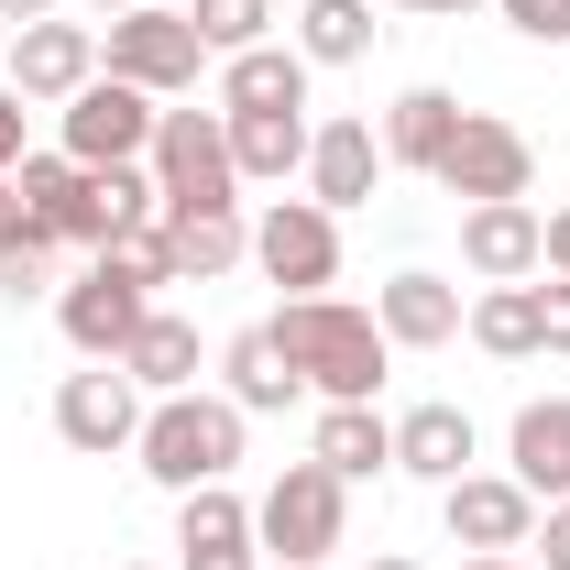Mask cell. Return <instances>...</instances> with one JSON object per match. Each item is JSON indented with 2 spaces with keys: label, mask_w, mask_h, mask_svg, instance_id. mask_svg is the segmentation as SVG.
<instances>
[{
  "label": "cell",
  "mask_w": 570,
  "mask_h": 570,
  "mask_svg": "<svg viewBox=\"0 0 570 570\" xmlns=\"http://www.w3.org/2000/svg\"><path fill=\"white\" fill-rule=\"evenodd\" d=\"M198 45L209 56H242V45H275V0H187Z\"/></svg>",
  "instance_id": "cell-29"
},
{
  "label": "cell",
  "mask_w": 570,
  "mask_h": 570,
  "mask_svg": "<svg viewBox=\"0 0 570 570\" xmlns=\"http://www.w3.org/2000/svg\"><path fill=\"white\" fill-rule=\"evenodd\" d=\"M373 187H384V132H373L362 110L318 121V132H307V198H318V209L341 219V209H362Z\"/></svg>",
  "instance_id": "cell-15"
},
{
  "label": "cell",
  "mask_w": 570,
  "mask_h": 570,
  "mask_svg": "<svg viewBox=\"0 0 570 570\" xmlns=\"http://www.w3.org/2000/svg\"><path fill=\"white\" fill-rule=\"evenodd\" d=\"M176 570H264V549H187Z\"/></svg>",
  "instance_id": "cell-36"
},
{
  "label": "cell",
  "mask_w": 570,
  "mask_h": 570,
  "mask_svg": "<svg viewBox=\"0 0 570 570\" xmlns=\"http://www.w3.org/2000/svg\"><path fill=\"white\" fill-rule=\"evenodd\" d=\"M472 341H483L494 362H538V352H549V318H538V275H527V285H483V296H472Z\"/></svg>",
  "instance_id": "cell-25"
},
{
  "label": "cell",
  "mask_w": 570,
  "mask_h": 570,
  "mask_svg": "<svg viewBox=\"0 0 570 570\" xmlns=\"http://www.w3.org/2000/svg\"><path fill=\"white\" fill-rule=\"evenodd\" d=\"M307 461H330L341 483H373V472H395V417L384 406H318Z\"/></svg>",
  "instance_id": "cell-22"
},
{
  "label": "cell",
  "mask_w": 570,
  "mask_h": 570,
  "mask_svg": "<svg viewBox=\"0 0 570 570\" xmlns=\"http://www.w3.org/2000/svg\"><path fill=\"white\" fill-rule=\"evenodd\" d=\"M264 330L285 341V362L307 373L318 406H373V384H384V362H395V341L373 330V307H341V296H285Z\"/></svg>",
  "instance_id": "cell-1"
},
{
  "label": "cell",
  "mask_w": 570,
  "mask_h": 570,
  "mask_svg": "<svg viewBox=\"0 0 570 570\" xmlns=\"http://www.w3.org/2000/svg\"><path fill=\"white\" fill-rule=\"evenodd\" d=\"M264 570H330V560H264Z\"/></svg>",
  "instance_id": "cell-42"
},
{
  "label": "cell",
  "mask_w": 570,
  "mask_h": 570,
  "mask_svg": "<svg viewBox=\"0 0 570 570\" xmlns=\"http://www.w3.org/2000/svg\"><path fill=\"white\" fill-rule=\"evenodd\" d=\"M439 515H450V549H472V560H515L538 538V494L515 472H461L439 494Z\"/></svg>",
  "instance_id": "cell-12"
},
{
  "label": "cell",
  "mask_w": 570,
  "mask_h": 570,
  "mask_svg": "<svg viewBox=\"0 0 570 570\" xmlns=\"http://www.w3.org/2000/svg\"><path fill=\"white\" fill-rule=\"evenodd\" d=\"M406 11H439V22H461V11H483V0H406Z\"/></svg>",
  "instance_id": "cell-39"
},
{
  "label": "cell",
  "mask_w": 570,
  "mask_h": 570,
  "mask_svg": "<svg viewBox=\"0 0 570 570\" xmlns=\"http://www.w3.org/2000/svg\"><path fill=\"white\" fill-rule=\"evenodd\" d=\"M99 77H132L142 99H187V88L209 77V45H198L187 11L142 0V11H121V22H99Z\"/></svg>",
  "instance_id": "cell-5"
},
{
  "label": "cell",
  "mask_w": 570,
  "mask_h": 570,
  "mask_svg": "<svg viewBox=\"0 0 570 570\" xmlns=\"http://www.w3.org/2000/svg\"><path fill=\"white\" fill-rule=\"evenodd\" d=\"M142 406H154V395H142L121 362H88V373L56 384V439L88 450V461H110V450H132V439H142Z\"/></svg>",
  "instance_id": "cell-11"
},
{
  "label": "cell",
  "mask_w": 570,
  "mask_h": 570,
  "mask_svg": "<svg viewBox=\"0 0 570 570\" xmlns=\"http://www.w3.org/2000/svg\"><path fill=\"white\" fill-rule=\"evenodd\" d=\"M538 275H560V285H570V209H549V253H538Z\"/></svg>",
  "instance_id": "cell-35"
},
{
  "label": "cell",
  "mask_w": 570,
  "mask_h": 570,
  "mask_svg": "<svg viewBox=\"0 0 570 570\" xmlns=\"http://www.w3.org/2000/svg\"><path fill=\"white\" fill-rule=\"evenodd\" d=\"M373 0H296V56L307 67H362L373 56Z\"/></svg>",
  "instance_id": "cell-27"
},
{
  "label": "cell",
  "mask_w": 570,
  "mask_h": 570,
  "mask_svg": "<svg viewBox=\"0 0 570 570\" xmlns=\"http://www.w3.org/2000/svg\"><path fill=\"white\" fill-rule=\"evenodd\" d=\"M121 373H132L142 395H187V384H198V330H187L176 307H154L132 330V352H121Z\"/></svg>",
  "instance_id": "cell-26"
},
{
  "label": "cell",
  "mask_w": 570,
  "mask_h": 570,
  "mask_svg": "<svg viewBox=\"0 0 570 570\" xmlns=\"http://www.w3.org/2000/svg\"><path fill=\"white\" fill-rule=\"evenodd\" d=\"M0 242H33V230H22V198H11V176H0Z\"/></svg>",
  "instance_id": "cell-38"
},
{
  "label": "cell",
  "mask_w": 570,
  "mask_h": 570,
  "mask_svg": "<svg viewBox=\"0 0 570 570\" xmlns=\"http://www.w3.org/2000/svg\"><path fill=\"white\" fill-rule=\"evenodd\" d=\"M242 406L230 395H209V384H187V395H154L142 406V439H132V461L165 483V494H198V483H230L242 472Z\"/></svg>",
  "instance_id": "cell-2"
},
{
  "label": "cell",
  "mask_w": 570,
  "mask_h": 570,
  "mask_svg": "<svg viewBox=\"0 0 570 570\" xmlns=\"http://www.w3.org/2000/svg\"><path fill=\"white\" fill-rule=\"evenodd\" d=\"M352 538V483L330 461H285L275 483L253 494V549L264 560H330Z\"/></svg>",
  "instance_id": "cell-3"
},
{
  "label": "cell",
  "mask_w": 570,
  "mask_h": 570,
  "mask_svg": "<svg viewBox=\"0 0 570 570\" xmlns=\"http://www.w3.org/2000/svg\"><path fill=\"white\" fill-rule=\"evenodd\" d=\"M22 110H33V99H22V88H11V77H0V176H11V165H22V154H33V142H22Z\"/></svg>",
  "instance_id": "cell-32"
},
{
  "label": "cell",
  "mask_w": 570,
  "mask_h": 570,
  "mask_svg": "<svg viewBox=\"0 0 570 570\" xmlns=\"http://www.w3.org/2000/svg\"><path fill=\"white\" fill-rule=\"evenodd\" d=\"M77 11H99V22H121V11H142V0H77Z\"/></svg>",
  "instance_id": "cell-40"
},
{
  "label": "cell",
  "mask_w": 570,
  "mask_h": 570,
  "mask_svg": "<svg viewBox=\"0 0 570 570\" xmlns=\"http://www.w3.org/2000/svg\"><path fill=\"white\" fill-rule=\"evenodd\" d=\"M142 318H154V275H142V253H121V242H110L77 285H56V330H67L77 362H121Z\"/></svg>",
  "instance_id": "cell-4"
},
{
  "label": "cell",
  "mask_w": 570,
  "mask_h": 570,
  "mask_svg": "<svg viewBox=\"0 0 570 570\" xmlns=\"http://www.w3.org/2000/svg\"><path fill=\"white\" fill-rule=\"evenodd\" d=\"M165 209H242V165H230V121L219 110H165L142 142Z\"/></svg>",
  "instance_id": "cell-6"
},
{
  "label": "cell",
  "mask_w": 570,
  "mask_h": 570,
  "mask_svg": "<svg viewBox=\"0 0 570 570\" xmlns=\"http://www.w3.org/2000/svg\"><path fill=\"white\" fill-rule=\"evenodd\" d=\"M253 264L285 296H330V275H341V219L318 209V198H275V209L253 219Z\"/></svg>",
  "instance_id": "cell-10"
},
{
  "label": "cell",
  "mask_w": 570,
  "mask_h": 570,
  "mask_svg": "<svg viewBox=\"0 0 570 570\" xmlns=\"http://www.w3.org/2000/svg\"><path fill=\"white\" fill-rule=\"evenodd\" d=\"M483 461V428H472V406H450V395H428V406H406L395 417V472H417V483H461Z\"/></svg>",
  "instance_id": "cell-18"
},
{
  "label": "cell",
  "mask_w": 570,
  "mask_h": 570,
  "mask_svg": "<svg viewBox=\"0 0 570 570\" xmlns=\"http://www.w3.org/2000/svg\"><path fill=\"white\" fill-rule=\"evenodd\" d=\"M538 318H549V352H570V285H560V275L538 285Z\"/></svg>",
  "instance_id": "cell-34"
},
{
  "label": "cell",
  "mask_w": 570,
  "mask_h": 570,
  "mask_svg": "<svg viewBox=\"0 0 570 570\" xmlns=\"http://www.w3.org/2000/svg\"><path fill=\"white\" fill-rule=\"evenodd\" d=\"M121 570H142V560H121Z\"/></svg>",
  "instance_id": "cell-44"
},
{
  "label": "cell",
  "mask_w": 570,
  "mask_h": 570,
  "mask_svg": "<svg viewBox=\"0 0 570 570\" xmlns=\"http://www.w3.org/2000/svg\"><path fill=\"white\" fill-rule=\"evenodd\" d=\"M428 187H450L461 209H483V198H527V187H538V142L515 132L504 110H461V132H450V154H439Z\"/></svg>",
  "instance_id": "cell-8"
},
{
  "label": "cell",
  "mask_w": 570,
  "mask_h": 570,
  "mask_svg": "<svg viewBox=\"0 0 570 570\" xmlns=\"http://www.w3.org/2000/svg\"><path fill=\"white\" fill-rule=\"evenodd\" d=\"M219 395H230L242 417H285V406L307 395V373L285 362L275 330H230V341H219Z\"/></svg>",
  "instance_id": "cell-19"
},
{
  "label": "cell",
  "mask_w": 570,
  "mask_h": 570,
  "mask_svg": "<svg viewBox=\"0 0 570 570\" xmlns=\"http://www.w3.org/2000/svg\"><path fill=\"white\" fill-rule=\"evenodd\" d=\"M0 22L22 33V22H56V0H0Z\"/></svg>",
  "instance_id": "cell-37"
},
{
  "label": "cell",
  "mask_w": 570,
  "mask_h": 570,
  "mask_svg": "<svg viewBox=\"0 0 570 570\" xmlns=\"http://www.w3.org/2000/svg\"><path fill=\"white\" fill-rule=\"evenodd\" d=\"M373 570H417V560H406V549H373Z\"/></svg>",
  "instance_id": "cell-41"
},
{
  "label": "cell",
  "mask_w": 570,
  "mask_h": 570,
  "mask_svg": "<svg viewBox=\"0 0 570 570\" xmlns=\"http://www.w3.org/2000/svg\"><path fill=\"white\" fill-rule=\"evenodd\" d=\"M11 198H22V230H33V242H56V253L88 242V253H99V209H88V165H77V154H22V165H11Z\"/></svg>",
  "instance_id": "cell-13"
},
{
  "label": "cell",
  "mask_w": 570,
  "mask_h": 570,
  "mask_svg": "<svg viewBox=\"0 0 570 570\" xmlns=\"http://www.w3.org/2000/svg\"><path fill=\"white\" fill-rule=\"evenodd\" d=\"M450 132H461V99H450V88H406V99L384 110V165H406V176H439Z\"/></svg>",
  "instance_id": "cell-24"
},
{
  "label": "cell",
  "mask_w": 570,
  "mask_h": 570,
  "mask_svg": "<svg viewBox=\"0 0 570 570\" xmlns=\"http://www.w3.org/2000/svg\"><path fill=\"white\" fill-rule=\"evenodd\" d=\"M176 549H253V504L230 494V483L176 494Z\"/></svg>",
  "instance_id": "cell-28"
},
{
  "label": "cell",
  "mask_w": 570,
  "mask_h": 570,
  "mask_svg": "<svg viewBox=\"0 0 570 570\" xmlns=\"http://www.w3.org/2000/svg\"><path fill=\"white\" fill-rule=\"evenodd\" d=\"M154 121H165V99H142L132 77H88L56 110V154H77V165H142Z\"/></svg>",
  "instance_id": "cell-9"
},
{
  "label": "cell",
  "mask_w": 570,
  "mask_h": 570,
  "mask_svg": "<svg viewBox=\"0 0 570 570\" xmlns=\"http://www.w3.org/2000/svg\"><path fill=\"white\" fill-rule=\"evenodd\" d=\"M88 77H99V22H67V11H56V22H22V33H11V88H22V99H56V110H67Z\"/></svg>",
  "instance_id": "cell-14"
},
{
  "label": "cell",
  "mask_w": 570,
  "mask_h": 570,
  "mask_svg": "<svg viewBox=\"0 0 570 570\" xmlns=\"http://www.w3.org/2000/svg\"><path fill=\"white\" fill-rule=\"evenodd\" d=\"M230 121V165H242V187H285V176H307V110H219Z\"/></svg>",
  "instance_id": "cell-21"
},
{
  "label": "cell",
  "mask_w": 570,
  "mask_h": 570,
  "mask_svg": "<svg viewBox=\"0 0 570 570\" xmlns=\"http://www.w3.org/2000/svg\"><path fill=\"white\" fill-rule=\"evenodd\" d=\"M538 253H549V219L527 209V198H483V209H461V264L483 285H527L538 275Z\"/></svg>",
  "instance_id": "cell-17"
},
{
  "label": "cell",
  "mask_w": 570,
  "mask_h": 570,
  "mask_svg": "<svg viewBox=\"0 0 570 570\" xmlns=\"http://www.w3.org/2000/svg\"><path fill=\"white\" fill-rule=\"evenodd\" d=\"M461 570H527V560H461Z\"/></svg>",
  "instance_id": "cell-43"
},
{
  "label": "cell",
  "mask_w": 570,
  "mask_h": 570,
  "mask_svg": "<svg viewBox=\"0 0 570 570\" xmlns=\"http://www.w3.org/2000/svg\"><path fill=\"white\" fill-rule=\"evenodd\" d=\"M121 253H142L154 285H219L230 264H253V219L242 209H165L142 242H121Z\"/></svg>",
  "instance_id": "cell-7"
},
{
  "label": "cell",
  "mask_w": 570,
  "mask_h": 570,
  "mask_svg": "<svg viewBox=\"0 0 570 570\" xmlns=\"http://www.w3.org/2000/svg\"><path fill=\"white\" fill-rule=\"evenodd\" d=\"M0 296H11V307L56 296V242H0Z\"/></svg>",
  "instance_id": "cell-30"
},
{
  "label": "cell",
  "mask_w": 570,
  "mask_h": 570,
  "mask_svg": "<svg viewBox=\"0 0 570 570\" xmlns=\"http://www.w3.org/2000/svg\"><path fill=\"white\" fill-rule=\"evenodd\" d=\"M527 549H549V570H570V494L538 504V538H527Z\"/></svg>",
  "instance_id": "cell-33"
},
{
  "label": "cell",
  "mask_w": 570,
  "mask_h": 570,
  "mask_svg": "<svg viewBox=\"0 0 570 570\" xmlns=\"http://www.w3.org/2000/svg\"><path fill=\"white\" fill-rule=\"evenodd\" d=\"M373 330H384L395 352H439V341L472 330V307H461V285H450V275L406 264V275H384V296H373Z\"/></svg>",
  "instance_id": "cell-16"
},
{
  "label": "cell",
  "mask_w": 570,
  "mask_h": 570,
  "mask_svg": "<svg viewBox=\"0 0 570 570\" xmlns=\"http://www.w3.org/2000/svg\"><path fill=\"white\" fill-rule=\"evenodd\" d=\"M494 11L527 33V45H570V0H494Z\"/></svg>",
  "instance_id": "cell-31"
},
{
  "label": "cell",
  "mask_w": 570,
  "mask_h": 570,
  "mask_svg": "<svg viewBox=\"0 0 570 570\" xmlns=\"http://www.w3.org/2000/svg\"><path fill=\"white\" fill-rule=\"evenodd\" d=\"M504 472H515L538 504L570 494V395H527V406H515V428H504Z\"/></svg>",
  "instance_id": "cell-20"
},
{
  "label": "cell",
  "mask_w": 570,
  "mask_h": 570,
  "mask_svg": "<svg viewBox=\"0 0 570 570\" xmlns=\"http://www.w3.org/2000/svg\"><path fill=\"white\" fill-rule=\"evenodd\" d=\"M219 110H307V56H296V45H242V56H219Z\"/></svg>",
  "instance_id": "cell-23"
}]
</instances>
